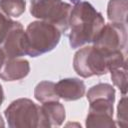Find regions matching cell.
<instances>
[{
	"mask_svg": "<svg viewBox=\"0 0 128 128\" xmlns=\"http://www.w3.org/2000/svg\"><path fill=\"white\" fill-rule=\"evenodd\" d=\"M104 24L102 14L91 3L87 1L76 3L71 9L69 17V44L71 48L76 49L92 43Z\"/></svg>",
	"mask_w": 128,
	"mask_h": 128,
	"instance_id": "6da1fadb",
	"label": "cell"
},
{
	"mask_svg": "<svg viewBox=\"0 0 128 128\" xmlns=\"http://www.w3.org/2000/svg\"><path fill=\"white\" fill-rule=\"evenodd\" d=\"M124 63L126 57L123 51L106 52L94 45L79 49L73 58V68L83 78L107 74Z\"/></svg>",
	"mask_w": 128,
	"mask_h": 128,
	"instance_id": "7a4b0ae2",
	"label": "cell"
},
{
	"mask_svg": "<svg viewBox=\"0 0 128 128\" xmlns=\"http://www.w3.org/2000/svg\"><path fill=\"white\" fill-rule=\"evenodd\" d=\"M61 31L54 25L37 20L30 22L25 30L26 55L37 57L52 51L61 39Z\"/></svg>",
	"mask_w": 128,
	"mask_h": 128,
	"instance_id": "3957f363",
	"label": "cell"
},
{
	"mask_svg": "<svg viewBox=\"0 0 128 128\" xmlns=\"http://www.w3.org/2000/svg\"><path fill=\"white\" fill-rule=\"evenodd\" d=\"M4 115L11 128H47L49 127L40 105L28 98L12 101L5 109Z\"/></svg>",
	"mask_w": 128,
	"mask_h": 128,
	"instance_id": "277c9868",
	"label": "cell"
},
{
	"mask_svg": "<svg viewBox=\"0 0 128 128\" xmlns=\"http://www.w3.org/2000/svg\"><path fill=\"white\" fill-rule=\"evenodd\" d=\"M72 6L63 0H31L30 13L33 17L56 26L61 32L69 27Z\"/></svg>",
	"mask_w": 128,
	"mask_h": 128,
	"instance_id": "5b68a950",
	"label": "cell"
},
{
	"mask_svg": "<svg viewBox=\"0 0 128 128\" xmlns=\"http://www.w3.org/2000/svg\"><path fill=\"white\" fill-rule=\"evenodd\" d=\"M92 43L106 52L124 51L127 45L126 24L115 22L104 24Z\"/></svg>",
	"mask_w": 128,
	"mask_h": 128,
	"instance_id": "8992f818",
	"label": "cell"
},
{
	"mask_svg": "<svg viewBox=\"0 0 128 128\" xmlns=\"http://www.w3.org/2000/svg\"><path fill=\"white\" fill-rule=\"evenodd\" d=\"M6 58H19L26 55L25 30L18 21L14 24L3 43L0 45Z\"/></svg>",
	"mask_w": 128,
	"mask_h": 128,
	"instance_id": "52a82bcc",
	"label": "cell"
},
{
	"mask_svg": "<svg viewBox=\"0 0 128 128\" xmlns=\"http://www.w3.org/2000/svg\"><path fill=\"white\" fill-rule=\"evenodd\" d=\"M30 72V64L23 58H6L1 69L0 78L4 81H17L25 78Z\"/></svg>",
	"mask_w": 128,
	"mask_h": 128,
	"instance_id": "ba28073f",
	"label": "cell"
},
{
	"mask_svg": "<svg viewBox=\"0 0 128 128\" xmlns=\"http://www.w3.org/2000/svg\"><path fill=\"white\" fill-rule=\"evenodd\" d=\"M59 98L65 101H75L82 98L86 91L84 82L78 78H64L55 83Z\"/></svg>",
	"mask_w": 128,
	"mask_h": 128,
	"instance_id": "9c48e42d",
	"label": "cell"
},
{
	"mask_svg": "<svg viewBox=\"0 0 128 128\" xmlns=\"http://www.w3.org/2000/svg\"><path fill=\"white\" fill-rule=\"evenodd\" d=\"M41 109L49 127L61 126L66 118L65 108L58 100L42 103Z\"/></svg>",
	"mask_w": 128,
	"mask_h": 128,
	"instance_id": "30bf717a",
	"label": "cell"
},
{
	"mask_svg": "<svg viewBox=\"0 0 128 128\" xmlns=\"http://www.w3.org/2000/svg\"><path fill=\"white\" fill-rule=\"evenodd\" d=\"M34 97L37 101L44 103L49 101L59 100V96L56 92L55 83L52 81H41L34 89Z\"/></svg>",
	"mask_w": 128,
	"mask_h": 128,
	"instance_id": "8fae6325",
	"label": "cell"
},
{
	"mask_svg": "<svg viewBox=\"0 0 128 128\" xmlns=\"http://www.w3.org/2000/svg\"><path fill=\"white\" fill-rule=\"evenodd\" d=\"M107 16L110 22L126 24L127 0H110L107 5Z\"/></svg>",
	"mask_w": 128,
	"mask_h": 128,
	"instance_id": "7c38bea8",
	"label": "cell"
},
{
	"mask_svg": "<svg viewBox=\"0 0 128 128\" xmlns=\"http://www.w3.org/2000/svg\"><path fill=\"white\" fill-rule=\"evenodd\" d=\"M86 127H107L114 128L116 127V123L113 120V115L102 112H88L86 117Z\"/></svg>",
	"mask_w": 128,
	"mask_h": 128,
	"instance_id": "4fadbf2b",
	"label": "cell"
},
{
	"mask_svg": "<svg viewBox=\"0 0 128 128\" xmlns=\"http://www.w3.org/2000/svg\"><path fill=\"white\" fill-rule=\"evenodd\" d=\"M26 9L25 0H0V13L9 17H19Z\"/></svg>",
	"mask_w": 128,
	"mask_h": 128,
	"instance_id": "5bb4252c",
	"label": "cell"
},
{
	"mask_svg": "<svg viewBox=\"0 0 128 128\" xmlns=\"http://www.w3.org/2000/svg\"><path fill=\"white\" fill-rule=\"evenodd\" d=\"M111 72V80L113 84L119 88L122 95H126L127 93V62L122 66L117 67Z\"/></svg>",
	"mask_w": 128,
	"mask_h": 128,
	"instance_id": "9a60e30c",
	"label": "cell"
},
{
	"mask_svg": "<svg viewBox=\"0 0 128 128\" xmlns=\"http://www.w3.org/2000/svg\"><path fill=\"white\" fill-rule=\"evenodd\" d=\"M16 21L12 20L11 17L6 16L3 13H0V45L5 40L6 36L14 26Z\"/></svg>",
	"mask_w": 128,
	"mask_h": 128,
	"instance_id": "2e32d148",
	"label": "cell"
},
{
	"mask_svg": "<svg viewBox=\"0 0 128 128\" xmlns=\"http://www.w3.org/2000/svg\"><path fill=\"white\" fill-rule=\"evenodd\" d=\"M126 95H123V97L120 99L117 107V124L120 127H126L127 123V108H126Z\"/></svg>",
	"mask_w": 128,
	"mask_h": 128,
	"instance_id": "e0dca14e",
	"label": "cell"
},
{
	"mask_svg": "<svg viewBox=\"0 0 128 128\" xmlns=\"http://www.w3.org/2000/svg\"><path fill=\"white\" fill-rule=\"evenodd\" d=\"M5 59H6V56H5V54L3 53L2 49L0 48V69H1V67H2V65H3V63H4V61H5Z\"/></svg>",
	"mask_w": 128,
	"mask_h": 128,
	"instance_id": "ac0fdd59",
	"label": "cell"
},
{
	"mask_svg": "<svg viewBox=\"0 0 128 128\" xmlns=\"http://www.w3.org/2000/svg\"><path fill=\"white\" fill-rule=\"evenodd\" d=\"M4 101V91H3V88H2V85L0 84V106L2 105Z\"/></svg>",
	"mask_w": 128,
	"mask_h": 128,
	"instance_id": "d6986e66",
	"label": "cell"
},
{
	"mask_svg": "<svg viewBox=\"0 0 128 128\" xmlns=\"http://www.w3.org/2000/svg\"><path fill=\"white\" fill-rule=\"evenodd\" d=\"M5 126V123H4V120L2 118V116L0 115V127H4Z\"/></svg>",
	"mask_w": 128,
	"mask_h": 128,
	"instance_id": "ffe728a7",
	"label": "cell"
}]
</instances>
